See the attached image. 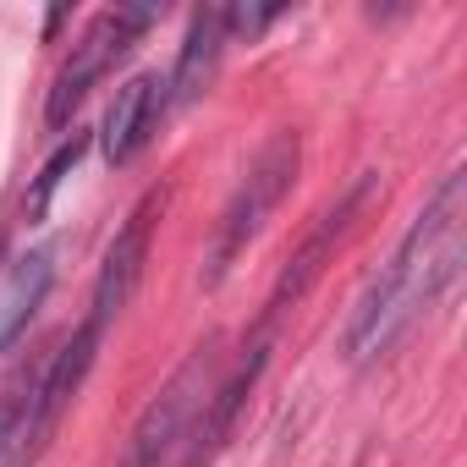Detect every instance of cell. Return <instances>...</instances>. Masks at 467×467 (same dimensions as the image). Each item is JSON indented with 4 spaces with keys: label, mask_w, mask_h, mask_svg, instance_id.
I'll return each instance as SVG.
<instances>
[{
    "label": "cell",
    "mask_w": 467,
    "mask_h": 467,
    "mask_svg": "<svg viewBox=\"0 0 467 467\" xmlns=\"http://www.w3.org/2000/svg\"><path fill=\"white\" fill-rule=\"evenodd\" d=\"M462 220H467V171H445L440 187L429 192V203L412 214V225L401 231V243L390 248V259L368 275L363 297L352 303V319L341 330V352L352 368L385 358L462 275L467 243H462Z\"/></svg>",
    "instance_id": "obj_1"
},
{
    "label": "cell",
    "mask_w": 467,
    "mask_h": 467,
    "mask_svg": "<svg viewBox=\"0 0 467 467\" xmlns=\"http://www.w3.org/2000/svg\"><path fill=\"white\" fill-rule=\"evenodd\" d=\"M297 171H303V132H297V127L270 132L265 149L248 160L237 192L225 198L220 220H214V243H209V254H203V286H220V281L231 275V265H237V259L259 243V231L270 225V214H275L281 198L292 192Z\"/></svg>",
    "instance_id": "obj_2"
},
{
    "label": "cell",
    "mask_w": 467,
    "mask_h": 467,
    "mask_svg": "<svg viewBox=\"0 0 467 467\" xmlns=\"http://www.w3.org/2000/svg\"><path fill=\"white\" fill-rule=\"evenodd\" d=\"M214 379H220V336H203L192 347V358L171 374V385L143 407V418L132 423L127 451H121L116 467H176L182 451H187V434H192V423H198V412H203V401L214 390Z\"/></svg>",
    "instance_id": "obj_3"
},
{
    "label": "cell",
    "mask_w": 467,
    "mask_h": 467,
    "mask_svg": "<svg viewBox=\"0 0 467 467\" xmlns=\"http://www.w3.org/2000/svg\"><path fill=\"white\" fill-rule=\"evenodd\" d=\"M154 23H160V6H110V12H99V17L78 34L72 56L61 61V72H56V83H50V99H45V121H50V127H67V121L78 116V105L99 88V78H105Z\"/></svg>",
    "instance_id": "obj_4"
},
{
    "label": "cell",
    "mask_w": 467,
    "mask_h": 467,
    "mask_svg": "<svg viewBox=\"0 0 467 467\" xmlns=\"http://www.w3.org/2000/svg\"><path fill=\"white\" fill-rule=\"evenodd\" d=\"M379 192V176L374 171H358L352 176V187L347 192H336L319 214H314V225L303 231V243L292 248V259L281 265V275H275V286H270V297H265V330H275V319L292 308V303H303L308 297V286L325 275V265L336 259V248L347 243V231L358 225V214L368 209V198Z\"/></svg>",
    "instance_id": "obj_5"
},
{
    "label": "cell",
    "mask_w": 467,
    "mask_h": 467,
    "mask_svg": "<svg viewBox=\"0 0 467 467\" xmlns=\"http://www.w3.org/2000/svg\"><path fill=\"white\" fill-rule=\"evenodd\" d=\"M160 203H165V192H160V187H149V192L127 209L121 231L110 237V248H105V259H99L88 319H94V325H105V330H110V319L132 303V292H138V281H143V265H149V243H154Z\"/></svg>",
    "instance_id": "obj_6"
},
{
    "label": "cell",
    "mask_w": 467,
    "mask_h": 467,
    "mask_svg": "<svg viewBox=\"0 0 467 467\" xmlns=\"http://www.w3.org/2000/svg\"><path fill=\"white\" fill-rule=\"evenodd\" d=\"M165 110H171V105H165V78H160V72L127 78V83L116 88L105 121H99V149H105V160H110V165H132V160L149 149V138H154V127H160Z\"/></svg>",
    "instance_id": "obj_7"
},
{
    "label": "cell",
    "mask_w": 467,
    "mask_h": 467,
    "mask_svg": "<svg viewBox=\"0 0 467 467\" xmlns=\"http://www.w3.org/2000/svg\"><path fill=\"white\" fill-rule=\"evenodd\" d=\"M50 286H56V248L50 243L23 248L6 270H0V352L17 347V336L34 325V314L50 297Z\"/></svg>",
    "instance_id": "obj_8"
},
{
    "label": "cell",
    "mask_w": 467,
    "mask_h": 467,
    "mask_svg": "<svg viewBox=\"0 0 467 467\" xmlns=\"http://www.w3.org/2000/svg\"><path fill=\"white\" fill-rule=\"evenodd\" d=\"M225 23H220V6H198L192 23H187V39L176 50V67L165 78V105H192L203 99V88L214 83L220 72V56H225Z\"/></svg>",
    "instance_id": "obj_9"
},
{
    "label": "cell",
    "mask_w": 467,
    "mask_h": 467,
    "mask_svg": "<svg viewBox=\"0 0 467 467\" xmlns=\"http://www.w3.org/2000/svg\"><path fill=\"white\" fill-rule=\"evenodd\" d=\"M88 143H94V132H78L72 127V138L67 143H56V154L45 160V171L34 176V187H28V198H23V209H28V220H45V209H50V198H56V187L78 171V160L88 154Z\"/></svg>",
    "instance_id": "obj_10"
},
{
    "label": "cell",
    "mask_w": 467,
    "mask_h": 467,
    "mask_svg": "<svg viewBox=\"0 0 467 467\" xmlns=\"http://www.w3.org/2000/svg\"><path fill=\"white\" fill-rule=\"evenodd\" d=\"M275 17H286V6H220V23H225V39H259Z\"/></svg>",
    "instance_id": "obj_11"
}]
</instances>
